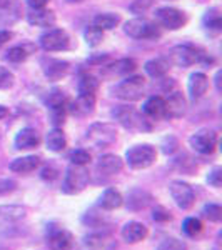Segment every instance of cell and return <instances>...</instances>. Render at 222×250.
<instances>
[{"instance_id":"obj_20","label":"cell","mask_w":222,"mask_h":250,"mask_svg":"<svg viewBox=\"0 0 222 250\" xmlns=\"http://www.w3.org/2000/svg\"><path fill=\"white\" fill-rule=\"evenodd\" d=\"M27 208L22 205H0V227H9L25 219Z\"/></svg>"},{"instance_id":"obj_32","label":"cell","mask_w":222,"mask_h":250,"mask_svg":"<svg viewBox=\"0 0 222 250\" xmlns=\"http://www.w3.org/2000/svg\"><path fill=\"white\" fill-rule=\"evenodd\" d=\"M32 52H34V47L29 45V43L15 45V47L9 48V52H7V55H5V60L7 62H12V63H20L29 57Z\"/></svg>"},{"instance_id":"obj_12","label":"cell","mask_w":222,"mask_h":250,"mask_svg":"<svg viewBox=\"0 0 222 250\" xmlns=\"http://www.w3.org/2000/svg\"><path fill=\"white\" fill-rule=\"evenodd\" d=\"M155 19L159 23L169 30H177L185 23V15L176 7H160L155 10Z\"/></svg>"},{"instance_id":"obj_37","label":"cell","mask_w":222,"mask_h":250,"mask_svg":"<svg viewBox=\"0 0 222 250\" xmlns=\"http://www.w3.org/2000/svg\"><path fill=\"white\" fill-rule=\"evenodd\" d=\"M202 215L212 224H219L222 220V207L219 204H205L202 208Z\"/></svg>"},{"instance_id":"obj_2","label":"cell","mask_w":222,"mask_h":250,"mask_svg":"<svg viewBox=\"0 0 222 250\" xmlns=\"http://www.w3.org/2000/svg\"><path fill=\"white\" fill-rule=\"evenodd\" d=\"M112 117L122 125L127 130H137V132H147L152 128V125L149 124L147 117L140 114L139 110H135L134 107L129 105H120L112 110Z\"/></svg>"},{"instance_id":"obj_26","label":"cell","mask_w":222,"mask_h":250,"mask_svg":"<svg viewBox=\"0 0 222 250\" xmlns=\"http://www.w3.org/2000/svg\"><path fill=\"white\" fill-rule=\"evenodd\" d=\"M40 165V159L37 155H25V157H19V159L12 160L9 168L14 173H30L34 170H37Z\"/></svg>"},{"instance_id":"obj_1","label":"cell","mask_w":222,"mask_h":250,"mask_svg":"<svg viewBox=\"0 0 222 250\" xmlns=\"http://www.w3.org/2000/svg\"><path fill=\"white\" fill-rule=\"evenodd\" d=\"M89 180H90V173L86 168V165L70 164L66 170V175H64V182L60 190L66 195H77V193L86 190Z\"/></svg>"},{"instance_id":"obj_29","label":"cell","mask_w":222,"mask_h":250,"mask_svg":"<svg viewBox=\"0 0 222 250\" xmlns=\"http://www.w3.org/2000/svg\"><path fill=\"white\" fill-rule=\"evenodd\" d=\"M169 67H171L169 59H152V60H147V62H145L144 70L149 77L160 79L169 72Z\"/></svg>"},{"instance_id":"obj_51","label":"cell","mask_w":222,"mask_h":250,"mask_svg":"<svg viewBox=\"0 0 222 250\" xmlns=\"http://www.w3.org/2000/svg\"><path fill=\"white\" fill-rule=\"evenodd\" d=\"M12 37V34L10 32H7V30H3V32H0V45H3V43L7 42Z\"/></svg>"},{"instance_id":"obj_35","label":"cell","mask_w":222,"mask_h":250,"mask_svg":"<svg viewBox=\"0 0 222 250\" xmlns=\"http://www.w3.org/2000/svg\"><path fill=\"white\" fill-rule=\"evenodd\" d=\"M202 229H204L202 222H200L199 219H196V217H187V219L182 222V232L187 237L199 235V233L202 232Z\"/></svg>"},{"instance_id":"obj_23","label":"cell","mask_w":222,"mask_h":250,"mask_svg":"<svg viewBox=\"0 0 222 250\" xmlns=\"http://www.w3.org/2000/svg\"><path fill=\"white\" fill-rule=\"evenodd\" d=\"M142 112L147 119H152V120L165 119V100L160 95L149 97L142 105Z\"/></svg>"},{"instance_id":"obj_28","label":"cell","mask_w":222,"mask_h":250,"mask_svg":"<svg viewBox=\"0 0 222 250\" xmlns=\"http://www.w3.org/2000/svg\"><path fill=\"white\" fill-rule=\"evenodd\" d=\"M137 68V63L134 59H120L111 65L104 67V74L106 75H129Z\"/></svg>"},{"instance_id":"obj_3","label":"cell","mask_w":222,"mask_h":250,"mask_svg":"<svg viewBox=\"0 0 222 250\" xmlns=\"http://www.w3.org/2000/svg\"><path fill=\"white\" fill-rule=\"evenodd\" d=\"M157 160V150L151 144H139L126 152V162L132 170H144L154 165Z\"/></svg>"},{"instance_id":"obj_44","label":"cell","mask_w":222,"mask_h":250,"mask_svg":"<svg viewBox=\"0 0 222 250\" xmlns=\"http://www.w3.org/2000/svg\"><path fill=\"white\" fill-rule=\"evenodd\" d=\"M50 110V120L55 127H60L66 122V105L64 107H55V108H48Z\"/></svg>"},{"instance_id":"obj_33","label":"cell","mask_w":222,"mask_h":250,"mask_svg":"<svg viewBox=\"0 0 222 250\" xmlns=\"http://www.w3.org/2000/svg\"><path fill=\"white\" fill-rule=\"evenodd\" d=\"M119 23H120V15L112 14V12H106V14L95 15L92 25L99 27L100 30H111V29H115Z\"/></svg>"},{"instance_id":"obj_42","label":"cell","mask_w":222,"mask_h":250,"mask_svg":"<svg viewBox=\"0 0 222 250\" xmlns=\"http://www.w3.org/2000/svg\"><path fill=\"white\" fill-rule=\"evenodd\" d=\"M14 74L7 67H0V90H7L14 85Z\"/></svg>"},{"instance_id":"obj_21","label":"cell","mask_w":222,"mask_h":250,"mask_svg":"<svg viewBox=\"0 0 222 250\" xmlns=\"http://www.w3.org/2000/svg\"><path fill=\"white\" fill-rule=\"evenodd\" d=\"M122 204H124V195L119 190H115V188H106L102 192V195L99 197V200H97V207L106 212L117 210V208L122 207Z\"/></svg>"},{"instance_id":"obj_18","label":"cell","mask_w":222,"mask_h":250,"mask_svg":"<svg viewBox=\"0 0 222 250\" xmlns=\"http://www.w3.org/2000/svg\"><path fill=\"white\" fill-rule=\"evenodd\" d=\"M111 239V230L102 229V230L90 232L80 240L79 250H102Z\"/></svg>"},{"instance_id":"obj_38","label":"cell","mask_w":222,"mask_h":250,"mask_svg":"<svg viewBox=\"0 0 222 250\" xmlns=\"http://www.w3.org/2000/svg\"><path fill=\"white\" fill-rule=\"evenodd\" d=\"M104 222H106L104 215H102V213H97L95 208L87 210L86 213H84V217H82V224L87 225V227H102Z\"/></svg>"},{"instance_id":"obj_15","label":"cell","mask_w":222,"mask_h":250,"mask_svg":"<svg viewBox=\"0 0 222 250\" xmlns=\"http://www.w3.org/2000/svg\"><path fill=\"white\" fill-rule=\"evenodd\" d=\"M122 168H124V160L119 155L114 154L100 155L95 164V170L99 175H107V177L117 175V173L122 172Z\"/></svg>"},{"instance_id":"obj_6","label":"cell","mask_w":222,"mask_h":250,"mask_svg":"<svg viewBox=\"0 0 222 250\" xmlns=\"http://www.w3.org/2000/svg\"><path fill=\"white\" fill-rule=\"evenodd\" d=\"M86 140L95 148H104L112 145L117 140V128L114 124H92L87 130Z\"/></svg>"},{"instance_id":"obj_10","label":"cell","mask_w":222,"mask_h":250,"mask_svg":"<svg viewBox=\"0 0 222 250\" xmlns=\"http://www.w3.org/2000/svg\"><path fill=\"white\" fill-rule=\"evenodd\" d=\"M169 193L180 210H191L196 204V192L191 185L182 180H174L169 184Z\"/></svg>"},{"instance_id":"obj_17","label":"cell","mask_w":222,"mask_h":250,"mask_svg":"<svg viewBox=\"0 0 222 250\" xmlns=\"http://www.w3.org/2000/svg\"><path fill=\"white\" fill-rule=\"evenodd\" d=\"M165 100V119H180L185 114L187 102L180 92H172Z\"/></svg>"},{"instance_id":"obj_25","label":"cell","mask_w":222,"mask_h":250,"mask_svg":"<svg viewBox=\"0 0 222 250\" xmlns=\"http://www.w3.org/2000/svg\"><path fill=\"white\" fill-rule=\"evenodd\" d=\"M95 107V95H79L77 99L72 102L70 105V112L75 117H87L94 112Z\"/></svg>"},{"instance_id":"obj_5","label":"cell","mask_w":222,"mask_h":250,"mask_svg":"<svg viewBox=\"0 0 222 250\" xmlns=\"http://www.w3.org/2000/svg\"><path fill=\"white\" fill-rule=\"evenodd\" d=\"M204 52H200L197 47L189 45V43H182V45H176L169 50V62H172L177 67H191L194 63L207 62Z\"/></svg>"},{"instance_id":"obj_50","label":"cell","mask_w":222,"mask_h":250,"mask_svg":"<svg viewBox=\"0 0 222 250\" xmlns=\"http://www.w3.org/2000/svg\"><path fill=\"white\" fill-rule=\"evenodd\" d=\"M48 0H27V5L30 9H45Z\"/></svg>"},{"instance_id":"obj_16","label":"cell","mask_w":222,"mask_h":250,"mask_svg":"<svg viewBox=\"0 0 222 250\" xmlns=\"http://www.w3.org/2000/svg\"><path fill=\"white\" fill-rule=\"evenodd\" d=\"M42 139H40V134L35 128L32 127H25L15 135L14 139V145L17 150H30V148H37Z\"/></svg>"},{"instance_id":"obj_53","label":"cell","mask_w":222,"mask_h":250,"mask_svg":"<svg viewBox=\"0 0 222 250\" xmlns=\"http://www.w3.org/2000/svg\"><path fill=\"white\" fill-rule=\"evenodd\" d=\"M221 77H222V72L219 70L216 74V85H217V90H219V92H221Z\"/></svg>"},{"instance_id":"obj_7","label":"cell","mask_w":222,"mask_h":250,"mask_svg":"<svg viewBox=\"0 0 222 250\" xmlns=\"http://www.w3.org/2000/svg\"><path fill=\"white\" fill-rule=\"evenodd\" d=\"M124 32L129 35L131 39L135 40H152V39H159L160 37V30L155 23L149 22L145 19H131L126 22L124 25Z\"/></svg>"},{"instance_id":"obj_34","label":"cell","mask_w":222,"mask_h":250,"mask_svg":"<svg viewBox=\"0 0 222 250\" xmlns=\"http://www.w3.org/2000/svg\"><path fill=\"white\" fill-rule=\"evenodd\" d=\"M99 88V80L90 74H82L77 83L79 95H94L95 90Z\"/></svg>"},{"instance_id":"obj_31","label":"cell","mask_w":222,"mask_h":250,"mask_svg":"<svg viewBox=\"0 0 222 250\" xmlns=\"http://www.w3.org/2000/svg\"><path fill=\"white\" fill-rule=\"evenodd\" d=\"M20 9L14 0H0V22L10 23L19 17Z\"/></svg>"},{"instance_id":"obj_40","label":"cell","mask_w":222,"mask_h":250,"mask_svg":"<svg viewBox=\"0 0 222 250\" xmlns=\"http://www.w3.org/2000/svg\"><path fill=\"white\" fill-rule=\"evenodd\" d=\"M64 105H66V95H64V92L59 90V88H52L47 97V107L55 108V107H64Z\"/></svg>"},{"instance_id":"obj_45","label":"cell","mask_w":222,"mask_h":250,"mask_svg":"<svg viewBox=\"0 0 222 250\" xmlns=\"http://www.w3.org/2000/svg\"><path fill=\"white\" fill-rule=\"evenodd\" d=\"M152 3H154V0H134V3L131 5V12L135 15L145 14L152 7Z\"/></svg>"},{"instance_id":"obj_48","label":"cell","mask_w":222,"mask_h":250,"mask_svg":"<svg viewBox=\"0 0 222 250\" xmlns=\"http://www.w3.org/2000/svg\"><path fill=\"white\" fill-rule=\"evenodd\" d=\"M17 184L14 180H9V179H2L0 180V195H5V193H10L15 190Z\"/></svg>"},{"instance_id":"obj_8","label":"cell","mask_w":222,"mask_h":250,"mask_svg":"<svg viewBox=\"0 0 222 250\" xmlns=\"http://www.w3.org/2000/svg\"><path fill=\"white\" fill-rule=\"evenodd\" d=\"M45 240L50 250H72L75 247V239L72 232L55 224L47 225Z\"/></svg>"},{"instance_id":"obj_22","label":"cell","mask_w":222,"mask_h":250,"mask_svg":"<svg viewBox=\"0 0 222 250\" xmlns=\"http://www.w3.org/2000/svg\"><path fill=\"white\" fill-rule=\"evenodd\" d=\"M207 88H209V79L204 72H194V74H191L187 82V90H189V97L192 100H199L200 97H204Z\"/></svg>"},{"instance_id":"obj_46","label":"cell","mask_w":222,"mask_h":250,"mask_svg":"<svg viewBox=\"0 0 222 250\" xmlns=\"http://www.w3.org/2000/svg\"><path fill=\"white\" fill-rule=\"evenodd\" d=\"M160 147H162V152L165 155H172L177 150V147H179V142H177L176 137L169 135V137H165V139L162 140Z\"/></svg>"},{"instance_id":"obj_24","label":"cell","mask_w":222,"mask_h":250,"mask_svg":"<svg viewBox=\"0 0 222 250\" xmlns=\"http://www.w3.org/2000/svg\"><path fill=\"white\" fill-rule=\"evenodd\" d=\"M55 14L47 9H30L27 14V22L34 27H52L55 23Z\"/></svg>"},{"instance_id":"obj_43","label":"cell","mask_w":222,"mask_h":250,"mask_svg":"<svg viewBox=\"0 0 222 250\" xmlns=\"http://www.w3.org/2000/svg\"><path fill=\"white\" fill-rule=\"evenodd\" d=\"M207 184L214 188H221L222 185V167H214L211 172L207 173Z\"/></svg>"},{"instance_id":"obj_30","label":"cell","mask_w":222,"mask_h":250,"mask_svg":"<svg viewBox=\"0 0 222 250\" xmlns=\"http://www.w3.org/2000/svg\"><path fill=\"white\" fill-rule=\"evenodd\" d=\"M202 23H204V29L211 35H219L222 30V19H221L219 10H217L216 7H214V9H209L205 12Z\"/></svg>"},{"instance_id":"obj_9","label":"cell","mask_w":222,"mask_h":250,"mask_svg":"<svg viewBox=\"0 0 222 250\" xmlns=\"http://www.w3.org/2000/svg\"><path fill=\"white\" fill-rule=\"evenodd\" d=\"M217 140H219V137H217L216 130H212V128H200V130H197L196 134L189 137V145L197 154L211 155L217 148Z\"/></svg>"},{"instance_id":"obj_11","label":"cell","mask_w":222,"mask_h":250,"mask_svg":"<svg viewBox=\"0 0 222 250\" xmlns=\"http://www.w3.org/2000/svg\"><path fill=\"white\" fill-rule=\"evenodd\" d=\"M70 45V37L64 29H52L42 34L40 37V47L45 52H60L67 50Z\"/></svg>"},{"instance_id":"obj_47","label":"cell","mask_w":222,"mask_h":250,"mask_svg":"<svg viewBox=\"0 0 222 250\" xmlns=\"http://www.w3.org/2000/svg\"><path fill=\"white\" fill-rule=\"evenodd\" d=\"M152 219H154L155 222H171L172 220V215L171 212L167 210V208L164 207H155L154 212H152Z\"/></svg>"},{"instance_id":"obj_19","label":"cell","mask_w":222,"mask_h":250,"mask_svg":"<svg viewBox=\"0 0 222 250\" xmlns=\"http://www.w3.org/2000/svg\"><path fill=\"white\" fill-rule=\"evenodd\" d=\"M42 68L44 74L48 80L52 82H57L62 77H66L68 72V62L66 60H59V59H44L42 60Z\"/></svg>"},{"instance_id":"obj_41","label":"cell","mask_w":222,"mask_h":250,"mask_svg":"<svg viewBox=\"0 0 222 250\" xmlns=\"http://www.w3.org/2000/svg\"><path fill=\"white\" fill-rule=\"evenodd\" d=\"M68 160L74 165H87L90 162V154L87 150H84V148H75V150H72L68 154Z\"/></svg>"},{"instance_id":"obj_13","label":"cell","mask_w":222,"mask_h":250,"mask_svg":"<svg viewBox=\"0 0 222 250\" xmlns=\"http://www.w3.org/2000/svg\"><path fill=\"white\" fill-rule=\"evenodd\" d=\"M147 235H149L147 225L137 220L127 222V224H124V227L120 229V237H122V240L129 245L139 244V242L147 239Z\"/></svg>"},{"instance_id":"obj_39","label":"cell","mask_w":222,"mask_h":250,"mask_svg":"<svg viewBox=\"0 0 222 250\" xmlns=\"http://www.w3.org/2000/svg\"><path fill=\"white\" fill-rule=\"evenodd\" d=\"M155 250H189L187 244L180 239H176V237H167L157 245Z\"/></svg>"},{"instance_id":"obj_27","label":"cell","mask_w":222,"mask_h":250,"mask_svg":"<svg viewBox=\"0 0 222 250\" xmlns=\"http://www.w3.org/2000/svg\"><path fill=\"white\" fill-rule=\"evenodd\" d=\"M45 144H47V148L54 154H60V152L66 150L67 147V139H66V134L60 127H54L50 132L47 134L45 137Z\"/></svg>"},{"instance_id":"obj_49","label":"cell","mask_w":222,"mask_h":250,"mask_svg":"<svg viewBox=\"0 0 222 250\" xmlns=\"http://www.w3.org/2000/svg\"><path fill=\"white\" fill-rule=\"evenodd\" d=\"M57 177H59V172L52 167H45L42 170V179L44 180H54V179H57Z\"/></svg>"},{"instance_id":"obj_14","label":"cell","mask_w":222,"mask_h":250,"mask_svg":"<svg viewBox=\"0 0 222 250\" xmlns=\"http://www.w3.org/2000/svg\"><path fill=\"white\" fill-rule=\"evenodd\" d=\"M152 195L149 192L142 190V188H132V190L127 192L126 199H124V204L127 207V210L131 212H139L144 210L145 207L152 204Z\"/></svg>"},{"instance_id":"obj_52","label":"cell","mask_w":222,"mask_h":250,"mask_svg":"<svg viewBox=\"0 0 222 250\" xmlns=\"http://www.w3.org/2000/svg\"><path fill=\"white\" fill-rule=\"evenodd\" d=\"M7 115H9V108H7V107H3V105H0V120H2V119H5Z\"/></svg>"},{"instance_id":"obj_36","label":"cell","mask_w":222,"mask_h":250,"mask_svg":"<svg viewBox=\"0 0 222 250\" xmlns=\"http://www.w3.org/2000/svg\"><path fill=\"white\" fill-rule=\"evenodd\" d=\"M84 39H86L87 45L97 47L104 40V30H100L99 27H95V25H89L87 29L84 30Z\"/></svg>"},{"instance_id":"obj_4","label":"cell","mask_w":222,"mask_h":250,"mask_svg":"<svg viewBox=\"0 0 222 250\" xmlns=\"http://www.w3.org/2000/svg\"><path fill=\"white\" fill-rule=\"evenodd\" d=\"M145 88V79L142 75H132L126 77L122 82H119L112 88V95L115 99H120L124 102H137L142 99Z\"/></svg>"}]
</instances>
